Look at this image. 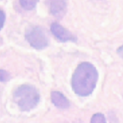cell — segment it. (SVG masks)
<instances>
[{
  "label": "cell",
  "mask_w": 123,
  "mask_h": 123,
  "mask_svg": "<svg viewBox=\"0 0 123 123\" xmlns=\"http://www.w3.org/2000/svg\"><path fill=\"white\" fill-rule=\"evenodd\" d=\"M98 80L97 69L90 63L84 62L75 69L71 85L74 92L81 97H86L94 90Z\"/></svg>",
  "instance_id": "cell-1"
},
{
  "label": "cell",
  "mask_w": 123,
  "mask_h": 123,
  "mask_svg": "<svg viewBox=\"0 0 123 123\" xmlns=\"http://www.w3.org/2000/svg\"><path fill=\"white\" fill-rule=\"evenodd\" d=\"M39 93L35 87L23 85L13 92V100L23 111H29L37 106L39 102Z\"/></svg>",
  "instance_id": "cell-2"
},
{
  "label": "cell",
  "mask_w": 123,
  "mask_h": 123,
  "mask_svg": "<svg viewBox=\"0 0 123 123\" xmlns=\"http://www.w3.org/2000/svg\"><path fill=\"white\" fill-rule=\"evenodd\" d=\"M25 38L29 44L36 49H43L49 44L46 32L39 26L31 27L27 30Z\"/></svg>",
  "instance_id": "cell-3"
},
{
  "label": "cell",
  "mask_w": 123,
  "mask_h": 123,
  "mask_svg": "<svg viewBox=\"0 0 123 123\" xmlns=\"http://www.w3.org/2000/svg\"><path fill=\"white\" fill-rule=\"evenodd\" d=\"M50 13L58 19L62 18L67 12V0H46Z\"/></svg>",
  "instance_id": "cell-4"
},
{
  "label": "cell",
  "mask_w": 123,
  "mask_h": 123,
  "mask_svg": "<svg viewBox=\"0 0 123 123\" xmlns=\"http://www.w3.org/2000/svg\"><path fill=\"white\" fill-rule=\"evenodd\" d=\"M51 31L53 35L57 38L59 41L65 43V42L72 41L75 42L76 38L71 32L68 31L64 27L59 25L58 23H53L51 25Z\"/></svg>",
  "instance_id": "cell-5"
},
{
  "label": "cell",
  "mask_w": 123,
  "mask_h": 123,
  "mask_svg": "<svg viewBox=\"0 0 123 123\" xmlns=\"http://www.w3.org/2000/svg\"><path fill=\"white\" fill-rule=\"evenodd\" d=\"M51 100L56 107H60V108L64 109L68 108L70 106V103L64 95H63L60 92H52L51 93Z\"/></svg>",
  "instance_id": "cell-6"
},
{
  "label": "cell",
  "mask_w": 123,
  "mask_h": 123,
  "mask_svg": "<svg viewBox=\"0 0 123 123\" xmlns=\"http://www.w3.org/2000/svg\"><path fill=\"white\" fill-rule=\"evenodd\" d=\"M39 0H20V6L27 10H31L35 9Z\"/></svg>",
  "instance_id": "cell-7"
},
{
  "label": "cell",
  "mask_w": 123,
  "mask_h": 123,
  "mask_svg": "<svg viewBox=\"0 0 123 123\" xmlns=\"http://www.w3.org/2000/svg\"><path fill=\"white\" fill-rule=\"evenodd\" d=\"M90 123H107L106 119L104 115H102L100 113L95 114V115L92 117Z\"/></svg>",
  "instance_id": "cell-8"
},
{
  "label": "cell",
  "mask_w": 123,
  "mask_h": 123,
  "mask_svg": "<svg viewBox=\"0 0 123 123\" xmlns=\"http://www.w3.org/2000/svg\"><path fill=\"white\" fill-rule=\"evenodd\" d=\"M10 74L6 71L0 70V82H6L10 79Z\"/></svg>",
  "instance_id": "cell-9"
},
{
  "label": "cell",
  "mask_w": 123,
  "mask_h": 123,
  "mask_svg": "<svg viewBox=\"0 0 123 123\" xmlns=\"http://www.w3.org/2000/svg\"><path fill=\"white\" fill-rule=\"evenodd\" d=\"M6 20V14L2 10H0V30L2 28Z\"/></svg>",
  "instance_id": "cell-10"
},
{
  "label": "cell",
  "mask_w": 123,
  "mask_h": 123,
  "mask_svg": "<svg viewBox=\"0 0 123 123\" xmlns=\"http://www.w3.org/2000/svg\"><path fill=\"white\" fill-rule=\"evenodd\" d=\"M117 53H118V54L123 59V45L118 48V50H117Z\"/></svg>",
  "instance_id": "cell-11"
}]
</instances>
